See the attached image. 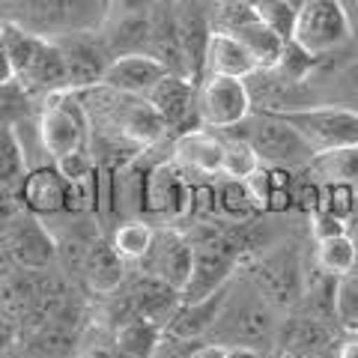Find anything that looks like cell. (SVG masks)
<instances>
[{
  "label": "cell",
  "instance_id": "obj_37",
  "mask_svg": "<svg viewBox=\"0 0 358 358\" xmlns=\"http://www.w3.org/2000/svg\"><path fill=\"white\" fill-rule=\"evenodd\" d=\"M18 331H21L18 317H15V313H9V310L3 308V310H0V352L13 350L15 341H18Z\"/></svg>",
  "mask_w": 358,
  "mask_h": 358
},
{
  "label": "cell",
  "instance_id": "obj_39",
  "mask_svg": "<svg viewBox=\"0 0 358 358\" xmlns=\"http://www.w3.org/2000/svg\"><path fill=\"white\" fill-rule=\"evenodd\" d=\"M15 69H13V60H9V54L6 48H0V90H6V87H15Z\"/></svg>",
  "mask_w": 358,
  "mask_h": 358
},
{
  "label": "cell",
  "instance_id": "obj_20",
  "mask_svg": "<svg viewBox=\"0 0 358 358\" xmlns=\"http://www.w3.org/2000/svg\"><path fill=\"white\" fill-rule=\"evenodd\" d=\"M81 275H84V281L90 284L93 293L108 296V293H117V289L126 284V263L120 260L114 245L99 236L93 245H90V251L84 257Z\"/></svg>",
  "mask_w": 358,
  "mask_h": 358
},
{
  "label": "cell",
  "instance_id": "obj_22",
  "mask_svg": "<svg viewBox=\"0 0 358 358\" xmlns=\"http://www.w3.org/2000/svg\"><path fill=\"white\" fill-rule=\"evenodd\" d=\"M162 334H164V329L159 326V322L143 320V317H131V320L117 326L114 350L122 358H155L159 343H162Z\"/></svg>",
  "mask_w": 358,
  "mask_h": 358
},
{
  "label": "cell",
  "instance_id": "obj_19",
  "mask_svg": "<svg viewBox=\"0 0 358 358\" xmlns=\"http://www.w3.org/2000/svg\"><path fill=\"white\" fill-rule=\"evenodd\" d=\"M257 72V63L245 45L230 36V33H221V30H212L209 45H206V54H203V75H224V78H251Z\"/></svg>",
  "mask_w": 358,
  "mask_h": 358
},
{
  "label": "cell",
  "instance_id": "obj_18",
  "mask_svg": "<svg viewBox=\"0 0 358 358\" xmlns=\"http://www.w3.org/2000/svg\"><path fill=\"white\" fill-rule=\"evenodd\" d=\"M173 162L194 176H221L224 141L203 129L182 131L173 141Z\"/></svg>",
  "mask_w": 358,
  "mask_h": 358
},
{
  "label": "cell",
  "instance_id": "obj_30",
  "mask_svg": "<svg viewBox=\"0 0 358 358\" xmlns=\"http://www.w3.org/2000/svg\"><path fill=\"white\" fill-rule=\"evenodd\" d=\"M260 159L257 152L245 143L242 138H230L224 141V164H221V176L233 179V182H245L254 171H260Z\"/></svg>",
  "mask_w": 358,
  "mask_h": 358
},
{
  "label": "cell",
  "instance_id": "obj_36",
  "mask_svg": "<svg viewBox=\"0 0 358 358\" xmlns=\"http://www.w3.org/2000/svg\"><path fill=\"white\" fill-rule=\"evenodd\" d=\"M13 110H24V96H18L15 87H6L0 90V126H15Z\"/></svg>",
  "mask_w": 358,
  "mask_h": 358
},
{
  "label": "cell",
  "instance_id": "obj_10",
  "mask_svg": "<svg viewBox=\"0 0 358 358\" xmlns=\"http://www.w3.org/2000/svg\"><path fill=\"white\" fill-rule=\"evenodd\" d=\"M54 42H57L66 63L69 93H84V90H93L102 84V75L110 63V51L96 30L66 33V36H54Z\"/></svg>",
  "mask_w": 358,
  "mask_h": 358
},
{
  "label": "cell",
  "instance_id": "obj_42",
  "mask_svg": "<svg viewBox=\"0 0 358 358\" xmlns=\"http://www.w3.org/2000/svg\"><path fill=\"white\" fill-rule=\"evenodd\" d=\"M284 3H287V6H293V9H296V13H299V9H301V0H284Z\"/></svg>",
  "mask_w": 358,
  "mask_h": 358
},
{
  "label": "cell",
  "instance_id": "obj_17",
  "mask_svg": "<svg viewBox=\"0 0 358 358\" xmlns=\"http://www.w3.org/2000/svg\"><path fill=\"white\" fill-rule=\"evenodd\" d=\"M6 251L18 266L30 268V272H42L57 257V245H54V236L42 221L18 218L6 236Z\"/></svg>",
  "mask_w": 358,
  "mask_h": 358
},
{
  "label": "cell",
  "instance_id": "obj_1",
  "mask_svg": "<svg viewBox=\"0 0 358 358\" xmlns=\"http://www.w3.org/2000/svg\"><path fill=\"white\" fill-rule=\"evenodd\" d=\"M278 326L281 317L268 301L251 287V281H230L227 293H224L221 310L215 322H212L209 334L221 346H254V350H266L278 338Z\"/></svg>",
  "mask_w": 358,
  "mask_h": 358
},
{
  "label": "cell",
  "instance_id": "obj_43",
  "mask_svg": "<svg viewBox=\"0 0 358 358\" xmlns=\"http://www.w3.org/2000/svg\"><path fill=\"white\" fill-rule=\"evenodd\" d=\"M266 358H299V355H289V352H278V355H266Z\"/></svg>",
  "mask_w": 358,
  "mask_h": 358
},
{
  "label": "cell",
  "instance_id": "obj_32",
  "mask_svg": "<svg viewBox=\"0 0 358 358\" xmlns=\"http://www.w3.org/2000/svg\"><path fill=\"white\" fill-rule=\"evenodd\" d=\"M54 167H57V173L69 185H87L90 176H93V171H96V159H93V152L84 147V150H75L69 155H63V159H57Z\"/></svg>",
  "mask_w": 358,
  "mask_h": 358
},
{
  "label": "cell",
  "instance_id": "obj_3",
  "mask_svg": "<svg viewBox=\"0 0 358 358\" xmlns=\"http://www.w3.org/2000/svg\"><path fill=\"white\" fill-rule=\"evenodd\" d=\"M3 48L13 60L15 81L21 90L42 93H69V78L57 42L39 33H30L18 24H3Z\"/></svg>",
  "mask_w": 358,
  "mask_h": 358
},
{
  "label": "cell",
  "instance_id": "obj_8",
  "mask_svg": "<svg viewBox=\"0 0 358 358\" xmlns=\"http://www.w3.org/2000/svg\"><path fill=\"white\" fill-rule=\"evenodd\" d=\"M293 39L310 54H326L352 39V21L343 0H301Z\"/></svg>",
  "mask_w": 358,
  "mask_h": 358
},
{
  "label": "cell",
  "instance_id": "obj_26",
  "mask_svg": "<svg viewBox=\"0 0 358 358\" xmlns=\"http://www.w3.org/2000/svg\"><path fill=\"white\" fill-rule=\"evenodd\" d=\"M352 266H355V236L341 233V236L317 242V268L322 275L341 278L346 272H352Z\"/></svg>",
  "mask_w": 358,
  "mask_h": 358
},
{
  "label": "cell",
  "instance_id": "obj_2",
  "mask_svg": "<svg viewBox=\"0 0 358 358\" xmlns=\"http://www.w3.org/2000/svg\"><path fill=\"white\" fill-rule=\"evenodd\" d=\"M9 24H18L39 36L96 30L110 13V0H0Z\"/></svg>",
  "mask_w": 358,
  "mask_h": 358
},
{
  "label": "cell",
  "instance_id": "obj_29",
  "mask_svg": "<svg viewBox=\"0 0 358 358\" xmlns=\"http://www.w3.org/2000/svg\"><path fill=\"white\" fill-rule=\"evenodd\" d=\"M331 305L341 329H358V272H346L334 278Z\"/></svg>",
  "mask_w": 358,
  "mask_h": 358
},
{
  "label": "cell",
  "instance_id": "obj_41",
  "mask_svg": "<svg viewBox=\"0 0 358 358\" xmlns=\"http://www.w3.org/2000/svg\"><path fill=\"white\" fill-rule=\"evenodd\" d=\"M224 358H266V352L254 350V346H227V355Z\"/></svg>",
  "mask_w": 358,
  "mask_h": 358
},
{
  "label": "cell",
  "instance_id": "obj_25",
  "mask_svg": "<svg viewBox=\"0 0 358 358\" xmlns=\"http://www.w3.org/2000/svg\"><path fill=\"white\" fill-rule=\"evenodd\" d=\"M152 239H155L152 224L141 221V218H131V221H122L114 230L110 245H114V251L120 254L122 263H141L143 257H147V251L152 248Z\"/></svg>",
  "mask_w": 358,
  "mask_h": 358
},
{
  "label": "cell",
  "instance_id": "obj_28",
  "mask_svg": "<svg viewBox=\"0 0 358 358\" xmlns=\"http://www.w3.org/2000/svg\"><path fill=\"white\" fill-rule=\"evenodd\" d=\"M215 209L221 212L224 218H230V221H251L257 212L254 206V200L248 194V188H245V182H233V179H224V182L215 188Z\"/></svg>",
  "mask_w": 358,
  "mask_h": 358
},
{
  "label": "cell",
  "instance_id": "obj_11",
  "mask_svg": "<svg viewBox=\"0 0 358 358\" xmlns=\"http://www.w3.org/2000/svg\"><path fill=\"white\" fill-rule=\"evenodd\" d=\"M192 263H194V245L188 239V233L182 230H155L152 248L147 257L138 263L143 272L164 281L171 289L182 293L192 275Z\"/></svg>",
  "mask_w": 358,
  "mask_h": 358
},
{
  "label": "cell",
  "instance_id": "obj_16",
  "mask_svg": "<svg viewBox=\"0 0 358 358\" xmlns=\"http://www.w3.org/2000/svg\"><path fill=\"white\" fill-rule=\"evenodd\" d=\"M143 203L150 212H159L167 218H182L194 209V188L179 176L171 164H159L147 179Z\"/></svg>",
  "mask_w": 358,
  "mask_h": 358
},
{
  "label": "cell",
  "instance_id": "obj_7",
  "mask_svg": "<svg viewBox=\"0 0 358 358\" xmlns=\"http://www.w3.org/2000/svg\"><path fill=\"white\" fill-rule=\"evenodd\" d=\"M87 131H90V117L75 99V93H54L45 102V110L39 114V143L42 150L54 155V162L69 155L75 150L87 147Z\"/></svg>",
  "mask_w": 358,
  "mask_h": 358
},
{
  "label": "cell",
  "instance_id": "obj_33",
  "mask_svg": "<svg viewBox=\"0 0 358 358\" xmlns=\"http://www.w3.org/2000/svg\"><path fill=\"white\" fill-rule=\"evenodd\" d=\"M310 215V233H313V239H331V236H341V233H350V227H346V221L338 218L334 212L329 209H313L308 212Z\"/></svg>",
  "mask_w": 358,
  "mask_h": 358
},
{
  "label": "cell",
  "instance_id": "obj_5",
  "mask_svg": "<svg viewBox=\"0 0 358 358\" xmlns=\"http://www.w3.org/2000/svg\"><path fill=\"white\" fill-rule=\"evenodd\" d=\"M251 287L260 293L278 313L296 308V301L305 293V268H301V254L296 245H272L260 248L248 260Z\"/></svg>",
  "mask_w": 358,
  "mask_h": 358
},
{
  "label": "cell",
  "instance_id": "obj_13",
  "mask_svg": "<svg viewBox=\"0 0 358 358\" xmlns=\"http://www.w3.org/2000/svg\"><path fill=\"white\" fill-rule=\"evenodd\" d=\"M147 102L159 114L167 131H192L188 120H192V114H197V84H192L185 75L167 72L147 93Z\"/></svg>",
  "mask_w": 358,
  "mask_h": 358
},
{
  "label": "cell",
  "instance_id": "obj_27",
  "mask_svg": "<svg viewBox=\"0 0 358 358\" xmlns=\"http://www.w3.org/2000/svg\"><path fill=\"white\" fill-rule=\"evenodd\" d=\"M317 69V54H310L308 48H301L296 39H287L281 48V57L272 66V72L278 78H284L287 84H308V78Z\"/></svg>",
  "mask_w": 358,
  "mask_h": 358
},
{
  "label": "cell",
  "instance_id": "obj_12",
  "mask_svg": "<svg viewBox=\"0 0 358 358\" xmlns=\"http://www.w3.org/2000/svg\"><path fill=\"white\" fill-rule=\"evenodd\" d=\"M173 13H176L179 48H182V60H185V75L192 84H200V78H203V54L212 36V15L200 0H179Z\"/></svg>",
  "mask_w": 358,
  "mask_h": 358
},
{
  "label": "cell",
  "instance_id": "obj_6",
  "mask_svg": "<svg viewBox=\"0 0 358 358\" xmlns=\"http://www.w3.org/2000/svg\"><path fill=\"white\" fill-rule=\"evenodd\" d=\"M284 117L313 152H329L343 147H358V110L341 105H310L301 110H287Z\"/></svg>",
  "mask_w": 358,
  "mask_h": 358
},
{
  "label": "cell",
  "instance_id": "obj_44",
  "mask_svg": "<svg viewBox=\"0 0 358 358\" xmlns=\"http://www.w3.org/2000/svg\"><path fill=\"white\" fill-rule=\"evenodd\" d=\"M352 272H358V236H355V266H352Z\"/></svg>",
  "mask_w": 358,
  "mask_h": 358
},
{
  "label": "cell",
  "instance_id": "obj_45",
  "mask_svg": "<svg viewBox=\"0 0 358 358\" xmlns=\"http://www.w3.org/2000/svg\"><path fill=\"white\" fill-rule=\"evenodd\" d=\"M0 358H18V355L13 350H6V352H0Z\"/></svg>",
  "mask_w": 358,
  "mask_h": 358
},
{
  "label": "cell",
  "instance_id": "obj_34",
  "mask_svg": "<svg viewBox=\"0 0 358 358\" xmlns=\"http://www.w3.org/2000/svg\"><path fill=\"white\" fill-rule=\"evenodd\" d=\"M334 87H338V93H341V102H334V105L358 110V60H352L350 66H343L338 81H334Z\"/></svg>",
  "mask_w": 358,
  "mask_h": 358
},
{
  "label": "cell",
  "instance_id": "obj_35",
  "mask_svg": "<svg viewBox=\"0 0 358 358\" xmlns=\"http://www.w3.org/2000/svg\"><path fill=\"white\" fill-rule=\"evenodd\" d=\"M245 188H248V194H251V200H254V206L263 212L266 203H268V194H272V188H275V182H272V171H268V167H260V171H254L248 179H245Z\"/></svg>",
  "mask_w": 358,
  "mask_h": 358
},
{
  "label": "cell",
  "instance_id": "obj_15",
  "mask_svg": "<svg viewBox=\"0 0 358 358\" xmlns=\"http://www.w3.org/2000/svg\"><path fill=\"white\" fill-rule=\"evenodd\" d=\"M21 197L33 215H60L72 209V185L57 173V167H33L21 182Z\"/></svg>",
  "mask_w": 358,
  "mask_h": 358
},
{
  "label": "cell",
  "instance_id": "obj_9",
  "mask_svg": "<svg viewBox=\"0 0 358 358\" xmlns=\"http://www.w3.org/2000/svg\"><path fill=\"white\" fill-rule=\"evenodd\" d=\"M251 114L248 87L239 78L203 75L197 84V120L203 129L230 131Z\"/></svg>",
  "mask_w": 358,
  "mask_h": 358
},
{
  "label": "cell",
  "instance_id": "obj_14",
  "mask_svg": "<svg viewBox=\"0 0 358 358\" xmlns=\"http://www.w3.org/2000/svg\"><path fill=\"white\" fill-rule=\"evenodd\" d=\"M164 75H167V69L152 57V54H120V57H110L99 87H108V90H114V93L147 99V93Z\"/></svg>",
  "mask_w": 358,
  "mask_h": 358
},
{
  "label": "cell",
  "instance_id": "obj_46",
  "mask_svg": "<svg viewBox=\"0 0 358 358\" xmlns=\"http://www.w3.org/2000/svg\"><path fill=\"white\" fill-rule=\"evenodd\" d=\"M0 48H3V24H0Z\"/></svg>",
  "mask_w": 358,
  "mask_h": 358
},
{
  "label": "cell",
  "instance_id": "obj_21",
  "mask_svg": "<svg viewBox=\"0 0 358 358\" xmlns=\"http://www.w3.org/2000/svg\"><path fill=\"white\" fill-rule=\"evenodd\" d=\"M313 182L320 185H350L358 192V147L317 152L308 164Z\"/></svg>",
  "mask_w": 358,
  "mask_h": 358
},
{
  "label": "cell",
  "instance_id": "obj_4",
  "mask_svg": "<svg viewBox=\"0 0 358 358\" xmlns=\"http://www.w3.org/2000/svg\"><path fill=\"white\" fill-rule=\"evenodd\" d=\"M230 131H233V138H242L257 152V159H260L263 167L293 171V167H308L310 159L317 155L305 143V138L278 114L251 110V114Z\"/></svg>",
  "mask_w": 358,
  "mask_h": 358
},
{
  "label": "cell",
  "instance_id": "obj_23",
  "mask_svg": "<svg viewBox=\"0 0 358 358\" xmlns=\"http://www.w3.org/2000/svg\"><path fill=\"white\" fill-rule=\"evenodd\" d=\"M230 36H236L245 45V51L254 57L257 69H272V66L278 63V57H281L284 42H287V39L278 36V33L268 30L257 15L245 18L242 24H236V27L230 30Z\"/></svg>",
  "mask_w": 358,
  "mask_h": 358
},
{
  "label": "cell",
  "instance_id": "obj_38",
  "mask_svg": "<svg viewBox=\"0 0 358 358\" xmlns=\"http://www.w3.org/2000/svg\"><path fill=\"white\" fill-rule=\"evenodd\" d=\"M334 358H358V329H343L341 338H334L331 343Z\"/></svg>",
  "mask_w": 358,
  "mask_h": 358
},
{
  "label": "cell",
  "instance_id": "obj_40",
  "mask_svg": "<svg viewBox=\"0 0 358 358\" xmlns=\"http://www.w3.org/2000/svg\"><path fill=\"white\" fill-rule=\"evenodd\" d=\"M224 355H227V346H221V343L197 346V350L192 352V358H224Z\"/></svg>",
  "mask_w": 358,
  "mask_h": 358
},
{
  "label": "cell",
  "instance_id": "obj_24",
  "mask_svg": "<svg viewBox=\"0 0 358 358\" xmlns=\"http://www.w3.org/2000/svg\"><path fill=\"white\" fill-rule=\"evenodd\" d=\"M27 152L18 141L15 126H0V188L3 192H21L27 176Z\"/></svg>",
  "mask_w": 358,
  "mask_h": 358
},
{
  "label": "cell",
  "instance_id": "obj_47",
  "mask_svg": "<svg viewBox=\"0 0 358 358\" xmlns=\"http://www.w3.org/2000/svg\"><path fill=\"white\" fill-rule=\"evenodd\" d=\"M242 3H248V6H254V3H257V0H242Z\"/></svg>",
  "mask_w": 358,
  "mask_h": 358
},
{
  "label": "cell",
  "instance_id": "obj_31",
  "mask_svg": "<svg viewBox=\"0 0 358 358\" xmlns=\"http://www.w3.org/2000/svg\"><path fill=\"white\" fill-rule=\"evenodd\" d=\"M254 15L263 21V24L278 33L281 39H293V30H296V9L287 6L284 0H257L254 3Z\"/></svg>",
  "mask_w": 358,
  "mask_h": 358
}]
</instances>
